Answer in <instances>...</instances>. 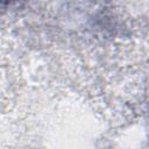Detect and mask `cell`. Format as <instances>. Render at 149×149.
Instances as JSON below:
<instances>
[]
</instances>
